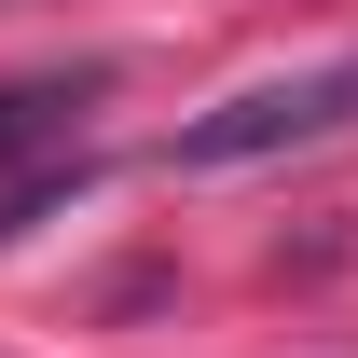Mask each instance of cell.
<instances>
[{
	"mask_svg": "<svg viewBox=\"0 0 358 358\" xmlns=\"http://www.w3.org/2000/svg\"><path fill=\"white\" fill-rule=\"evenodd\" d=\"M0 14H14V0H0Z\"/></svg>",
	"mask_w": 358,
	"mask_h": 358,
	"instance_id": "cell-3",
	"label": "cell"
},
{
	"mask_svg": "<svg viewBox=\"0 0 358 358\" xmlns=\"http://www.w3.org/2000/svg\"><path fill=\"white\" fill-rule=\"evenodd\" d=\"M110 96V69H42V83H0V193L42 166H83V110Z\"/></svg>",
	"mask_w": 358,
	"mask_h": 358,
	"instance_id": "cell-2",
	"label": "cell"
},
{
	"mask_svg": "<svg viewBox=\"0 0 358 358\" xmlns=\"http://www.w3.org/2000/svg\"><path fill=\"white\" fill-rule=\"evenodd\" d=\"M331 138H358V55H317V69H275V83L207 96V110L166 138V166L221 179V166H275V152H331Z\"/></svg>",
	"mask_w": 358,
	"mask_h": 358,
	"instance_id": "cell-1",
	"label": "cell"
}]
</instances>
